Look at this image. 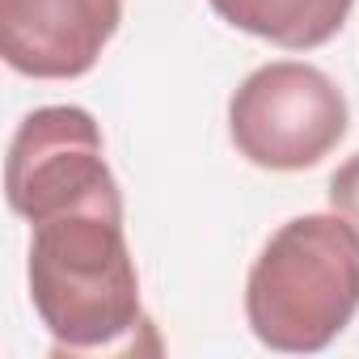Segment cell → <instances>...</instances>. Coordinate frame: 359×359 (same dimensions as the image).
I'll return each mask as SVG.
<instances>
[{"mask_svg": "<svg viewBox=\"0 0 359 359\" xmlns=\"http://www.w3.org/2000/svg\"><path fill=\"white\" fill-rule=\"evenodd\" d=\"M123 22V0H0V55L22 76H85Z\"/></svg>", "mask_w": 359, "mask_h": 359, "instance_id": "obj_5", "label": "cell"}, {"mask_svg": "<svg viewBox=\"0 0 359 359\" xmlns=\"http://www.w3.org/2000/svg\"><path fill=\"white\" fill-rule=\"evenodd\" d=\"M212 9L254 39L287 51H313L346 26L355 0H212Z\"/></svg>", "mask_w": 359, "mask_h": 359, "instance_id": "obj_6", "label": "cell"}, {"mask_svg": "<svg viewBox=\"0 0 359 359\" xmlns=\"http://www.w3.org/2000/svg\"><path fill=\"white\" fill-rule=\"evenodd\" d=\"M359 313V233L346 216L287 220L245 279V317L262 346L283 355L325 351Z\"/></svg>", "mask_w": 359, "mask_h": 359, "instance_id": "obj_1", "label": "cell"}, {"mask_svg": "<svg viewBox=\"0 0 359 359\" xmlns=\"http://www.w3.org/2000/svg\"><path fill=\"white\" fill-rule=\"evenodd\" d=\"M346 97L313 64L275 60L254 68L229 102V135L237 152L275 173L313 169L346 135Z\"/></svg>", "mask_w": 359, "mask_h": 359, "instance_id": "obj_4", "label": "cell"}, {"mask_svg": "<svg viewBox=\"0 0 359 359\" xmlns=\"http://www.w3.org/2000/svg\"><path fill=\"white\" fill-rule=\"evenodd\" d=\"M5 195L30 224L68 212H102L123 220V195L106 165L102 131L81 106H43L18 123L5 161Z\"/></svg>", "mask_w": 359, "mask_h": 359, "instance_id": "obj_3", "label": "cell"}, {"mask_svg": "<svg viewBox=\"0 0 359 359\" xmlns=\"http://www.w3.org/2000/svg\"><path fill=\"white\" fill-rule=\"evenodd\" d=\"M330 208L338 216L351 220V229L359 233V152L346 156L334 173H330Z\"/></svg>", "mask_w": 359, "mask_h": 359, "instance_id": "obj_7", "label": "cell"}, {"mask_svg": "<svg viewBox=\"0 0 359 359\" xmlns=\"http://www.w3.org/2000/svg\"><path fill=\"white\" fill-rule=\"evenodd\" d=\"M30 300L55 338V355L106 351L144 325L140 275L123 220L102 212H68L34 224Z\"/></svg>", "mask_w": 359, "mask_h": 359, "instance_id": "obj_2", "label": "cell"}]
</instances>
